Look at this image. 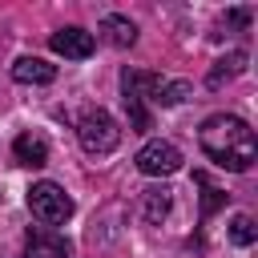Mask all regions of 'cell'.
Masks as SVG:
<instances>
[{"instance_id": "cell-14", "label": "cell", "mask_w": 258, "mask_h": 258, "mask_svg": "<svg viewBox=\"0 0 258 258\" xmlns=\"http://www.w3.org/2000/svg\"><path fill=\"white\" fill-rule=\"evenodd\" d=\"M254 238H258L254 218H250V214H238V218L230 222V242H234V246H254Z\"/></svg>"}, {"instance_id": "cell-9", "label": "cell", "mask_w": 258, "mask_h": 258, "mask_svg": "<svg viewBox=\"0 0 258 258\" xmlns=\"http://www.w3.org/2000/svg\"><path fill=\"white\" fill-rule=\"evenodd\" d=\"M56 77V64H48V60H40V56H20V60H12V81H20V85H48Z\"/></svg>"}, {"instance_id": "cell-12", "label": "cell", "mask_w": 258, "mask_h": 258, "mask_svg": "<svg viewBox=\"0 0 258 258\" xmlns=\"http://www.w3.org/2000/svg\"><path fill=\"white\" fill-rule=\"evenodd\" d=\"M101 32H105V40L117 44V48H129V44L137 40V24H133L129 16H117V12H109V16L101 20Z\"/></svg>"}, {"instance_id": "cell-7", "label": "cell", "mask_w": 258, "mask_h": 258, "mask_svg": "<svg viewBox=\"0 0 258 258\" xmlns=\"http://www.w3.org/2000/svg\"><path fill=\"white\" fill-rule=\"evenodd\" d=\"M24 258H73L69 242L52 230H28L24 238Z\"/></svg>"}, {"instance_id": "cell-4", "label": "cell", "mask_w": 258, "mask_h": 258, "mask_svg": "<svg viewBox=\"0 0 258 258\" xmlns=\"http://www.w3.org/2000/svg\"><path fill=\"white\" fill-rule=\"evenodd\" d=\"M28 210H32L36 222H44V226H60V222L73 218V198H69L56 181H36V185L28 189Z\"/></svg>"}, {"instance_id": "cell-5", "label": "cell", "mask_w": 258, "mask_h": 258, "mask_svg": "<svg viewBox=\"0 0 258 258\" xmlns=\"http://www.w3.org/2000/svg\"><path fill=\"white\" fill-rule=\"evenodd\" d=\"M133 161H137V169L145 177H169V173L181 169V149L169 145V141H145Z\"/></svg>"}, {"instance_id": "cell-13", "label": "cell", "mask_w": 258, "mask_h": 258, "mask_svg": "<svg viewBox=\"0 0 258 258\" xmlns=\"http://www.w3.org/2000/svg\"><path fill=\"white\" fill-rule=\"evenodd\" d=\"M194 181L202 185V218H214V210H218V206H226V194H222V189H214L206 173H194Z\"/></svg>"}, {"instance_id": "cell-10", "label": "cell", "mask_w": 258, "mask_h": 258, "mask_svg": "<svg viewBox=\"0 0 258 258\" xmlns=\"http://www.w3.org/2000/svg\"><path fill=\"white\" fill-rule=\"evenodd\" d=\"M169 206H173V189L169 185H149L145 198H141V218L149 226H161L165 214H169Z\"/></svg>"}, {"instance_id": "cell-6", "label": "cell", "mask_w": 258, "mask_h": 258, "mask_svg": "<svg viewBox=\"0 0 258 258\" xmlns=\"http://www.w3.org/2000/svg\"><path fill=\"white\" fill-rule=\"evenodd\" d=\"M48 44H52V52H60L64 60H85V56H93V48H97L93 32H85V28H77V24L56 28V32L48 36Z\"/></svg>"}, {"instance_id": "cell-16", "label": "cell", "mask_w": 258, "mask_h": 258, "mask_svg": "<svg viewBox=\"0 0 258 258\" xmlns=\"http://www.w3.org/2000/svg\"><path fill=\"white\" fill-rule=\"evenodd\" d=\"M250 16H254L250 8H230V12L222 16V24H230V28H246V24H250Z\"/></svg>"}, {"instance_id": "cell-2", "label": "cell", "mask_w": 258, "mask_h": 258, "mask_svg": "<svg viewBox=\"0 0 258 258\" xmlns=\"http://www.w3.org/2000/svg\"><path fill=\"white\" fill-rule=\"evenodd\" d=\"M157 89H161V77H157V73H141V69H125V73H121V101H125V113H129L133 133H145V129L153 125L145 101H153Z\"/></svg>"}, {"instance_id": "cell-1", "label": "cell", "mask_w": 258, "mask_h": 258, "mask_svg": "<svg viewBox=\"0 0 258 258\" xmlns=\"http://www.w3.org/2000/svg\"><path fill=\"white\" fill-rule=\"evenodd\" d=\"M198 145H202V153H206L214 165H222V169H230V173H246V169L254 165V157H258L254 129H250L242 117H230V113L206 117L202 129H198Z\"/></svg>"}, {"instance_id": "cell-15", "label": "cell", "mask_w": 258, "mask_h": 258, "mask_svg": "<svg viewBox=\"0 0 258 258\" xmlns=\"http://www.w3.org/2000/svg\"><path fill=\"white\" fill-rule=\"evenodd\" d=\"M185 97H189V81H161L153 105H181Z\"/></svg>"}, {"instance_id": "cell-11", "label": "cell", "mask_w": 258, "mask_h": 258, "mask_svg": "<svg viewBox=\"0 0 258 258\" xmlns=\"http://www.w3.org/2000/svg\"><path fill=\"white\" fill-rule=\"evenodd\" d=\"M242 69H246V52H242V48H234V52H226L222 60H214V69L206 73V85H210V89H222V85H226V81H234Z\"/></svg>"}, {"instance_id": "cell-3", "label": "cell", "mask_w": 258, "mask_h": 258, "mask_svg": "<svg viewBox=\"0 0 258 258\" xmlns=\"http://www.w3.org/2000/svg\"><path fill=\"white\" fill-rule=\"evenodd\" d=\"M77 137H81V149L93 153V157H105L121 145V129L105 109H85L81 121H77Z\"/></svg>"}, {"instance_id": "cell-8", "label": "cell", "mask_w": 258, "mask_h": 258, "mask_svg": "<svg viewBox=\"0 0 258 258\" xmlns=\"http://www.w3.org/2000/svg\"><path fill=\"white\" fill-rule=\"evenodd\" d=\"M12 157H16V165L40 169V165H48V141H44L40 133H20V137L12 141Z\"/></svg>"}]
</instances>
